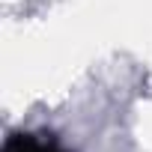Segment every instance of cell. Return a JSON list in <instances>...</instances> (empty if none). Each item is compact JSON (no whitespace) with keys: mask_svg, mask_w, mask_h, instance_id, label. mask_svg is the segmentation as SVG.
I'll list each match as a JSON object with an SVG mask.
<instances>
[{"mask_svg":"<svg viewBox=\"0 0 152 152\" xmlns=\"http://www.w3.org/2000/svg\"><path fill=\"white\" fill-rule=\"evenodd\" d=\"M3 152H66V149L45 134H12L3 143Z\"/></svg>","mask_w":152,"mask_h":152,"instance_id":"cell-1","label":"cell"}]
</instances>
